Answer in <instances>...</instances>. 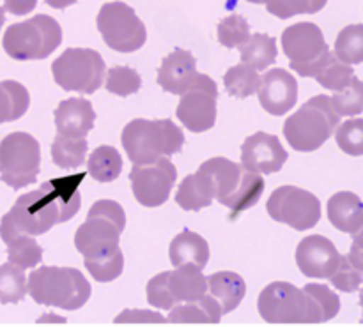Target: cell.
I'll return each instance as SVG.
<instances>
[{
	"label": "cell",
	"mask_w": 363,
	"mask_h": 327,
	"mask_svg": "<svg viewBox=\"0 0 363 327\" xmlns=\"http://www.w3.org/2000/svg\"><path fill=\"white\" fill-rule=\"evenodd\" d=\"M282 50L291 69L300 76L315 78L330 60L332 50L321 28L312 21H300L282 32Z\"/></svg>",
	"instance_id": "obj_8"
},
{
	"label": "cell",
	"mask_w": 363,
	"mask_h": 327,
	"mask_svg": "<svg viewBox=\"0 0 363 327\" xmlns=\"http://www.w3.org/2000/svg\"><path fill=\"white\" fill-rule=\"evenodd\" d=\"M169 289L176 303H197L208 296V278L197 265L184 264L170 271Z\"/></svg>",
	"instance_id": "obj_22"
},
{
	"label": "cell",
	"mask_w": 363,
	"mask_h": 327,
	"mask_svg": "<svg viewBox=\"0 0 363 327\" xmlns=\"http://www.w3.org/2000/svg\"><path fill=\"white\" fill-rule=\"evenodd\" d=\"M199 170L211 177L216 190L215 200H218L222 205H225V202L236 193L245 176L243 166L227 158L208 159V161H204L199 166Z\"/></svg>",
	"instance_id": "obj_21"
},
{
	"label": "cell",
	"mask_w": 363,
	"mask_h": 327,
	"mask_svg": "<svg viewBox=\"0 0 363 327\" xmlns=\"http://www.w3.org/2000/svg\"><path fill=\"white\" fill-rule=\"evenodd\" d=\"M28 294L38 304L74 311L91 297V283L74 268L43 265L28 276Z\"/></svg>",
	"instance_id": "obj_4"
},
{
	"label": "cell",
	"mask_w": 363,
	"mask_h": 327,
	"mask_svg": "<svg viewBox=\"0 0 363 327\" xmlns=\"http://www.w3.org/2000/svg\"><path fill=\"white\" fill-rule=\"evenodd\" d=\"M269 218L298 232L314 229L321 219V202L314 193L296 186H280L266 204Z\"/></svg>",
	"instance_id": "obj_12"
},
{
	"label": "cell",
	"mask_w": 363,
	"mask_h": 327,
	"mask_svg": "<svg viewBox=\"0 0 363 327\" xmlns=\"http://www.w3.org/2000/svg\"><path fill=\"white\" fill-rule=\"evenodd\" d=\"M240 50L241 62L248 64V66L254 67L255 71L268 69V66L275 64L277 55H279L277 39L268 34H261V32L252 35Z\"/></svg>",
	"instance_id": "obj_28"
},
{
	"label": "cell",
	"mask_w": 363,
	"mask_h": 327,
	"mask_svg": "<svg viewBox=\"0 0 363 327\" xmlns=\"http://www.w3.org/2000/svg\"><path fill=\"white\" fill-rule=\"evenodd\" d=\"M87 172L98 183H113L123 172V156L112 145H101L89 156Z\"/></svg>",
	"instance_id": "obj_29"
},
{
	"label": "cell",
	"mask_w": 363,
	"mask_h": 327,
	"mask_svg": "<svg viewBox=\"0 0 363 327\" xmlns=\"http://www.w3.org/2000/svg\"><path fill=\"white\" fill-rule=\"evenodd\" d=\"M216 198L215 184L208 173L201 172L190 173L179 184V190L176 193V204L183 211H195L199 212L201 209L209 207L211 202Z\"/></svg>",
	"instance_id": "obj_24"
},
{
	"label": "cell",
	"mask_w": 363,
	"mask_h": 327,
	"mask_svg": "<svg viewBox=\"0 0 363 327\" xmlns=\"http://www.w3.org/2000/svg\"><path fill=\"white\" fill-rule=\"evenodd\" d=\"M335 55L342 62L354 66L363 62V25L353 23L344 27L335 39Z\"/></svg>",
	"instance_id": "obj_35"
},
{
	"label": "cell",
	"mask_w": 363,
	"mask_h": 327,
	"mask_svg": "<svg viewBox=\"0 0 363 327\" xmlns=\"http://www.w3.org/2000/svg\"><path fill=\"white\" fill-rule=\"evenodd\" d=\"M303 290L314 299L315 306L321 311L323 321L328 322L339 315L340 299L330 287L321 285V283H308V285L303 287Z\"/></svg>",
	"instance_id": "obj_43"
},
{
	"label": "cell",
	"mask_w": 363,
	"mask_h": 327,
	"mask_svg": "<svg viewBox=\"0 0 363 327\" xmlns=\"http://www.w3.org/2000/svg\"><path fill=\"white\" fill-rule=\"evenodd\" d=\"M116 324H165L167 319L158 311L151 310H124L116 317Z\"/></svg>",
	"instance_id": "obj_46"
},
{
	"label": "cell",
	"mask_w": 363,
	"mask_h": 327,
	"mask_svg": "<svg viewBox=\"0 0 363 327\" xmlns=\"http://www.w3.org/2000/svg\"><path fill=\"white\" fill-rule=\"evenodd\" d=\"M62 42V27L48 14H35L7 27L2 46L14 60H43Z\"/></svg>",
	"instance_id": "obj_5"
},
{
	"label": "cell",
	"mask_w": 363,
	"mask_h": 327,
	"mask_svg": "<svg viewBox=\"0 0 363 327\" xmlns=\"http://www.w3.org/2000/svg\"><path fill=\"white\" fill-rule=\"evenodd\" d=\"M96 25L106 46L121 53L140 50L147 39V28L126 2H106L99 9Z\"/></svg>",
	"instance_id": "obj_11"
},
{
	"label": "cell",
	"mask_w": 363,
	"mask_h": 327,
	"mask_svg": "<svg viewBox=\"0 0 363 327\" xmlns=\"http://www.w3.org/2000/svg\"><path fill=\"white\" fill-rule=\"evenodd\" d=\"M177 179V168L169 158H162L155 165H133L130 172L131 190L144 207H160L170 197Z\"/></svg>",
	"instance_id": "obj_14"
},
{
	"label": "cell",
	"mask_w": 363,
	"mask_h": 327,
	"mask_svg": "<svg viewBox=\"0 0 363 327\" xmlns=\"http://www.w3.org/2000/svg\"><path fill=\"white\" fill-rule=\"evenodd\" d=\"M209 244L199 234L184 229L183 232L177 234L170 243L169 257L174 268H181L184 264H194L199 269H204L209 262Z\"/></svg>",
	"instance_id": "obj_23"
},
{
	"label": "cell",
	"mask_w": 363,
	"mask_h": 327,
	"mask_svg": "<svg viewBox=\"0 0 363 327\" xmlns=\"http://www.w3.org/2000/svg\"><path fill=\"white\" fill-rule=\"evenodd\" d=\"M105 87L110 94L126 98V96L137 94V92L140 91L142 78L133 67L113 66L106 71Z\"/></svg>",
	"instance_id": "obj_38"
},
{
	"label": "cell",
	"mask_w": 363,
	"mask_h": 327,
	"mask_svg": "<svg viewBox=\"0 0 363 327\" xmlns=\"http://www.w3.org/2000/svg\"><path fill=\"white\" fill-rule=\"evenodd\" d=\"M199 76L197 60L188 50L176 48L158 67V85L170 94L183 96Z\"/></svg>",
	"instance_id": "obj_18"
},
{
	"label": "cell",
	"mask_w": 363,
	"mask_h": 327,
	"mask_svg": "<svg viewBox=\"0 0 363 327\" xmlns=\"http://www.w3.org/2000/svg\"><path fill=\"white\" fill-rule=\"evenodd\" d=\"M360 306H362V310H363V289L360 290ZM362 322H363V315H362Z\"/></svg>",
	"instance_id": "obj_52"
},
{
	"label": "cell",
	"mask_w": 363,
	"mask_h": 327,
	"mask_svg": "<svg viewBox=\"0 0 363 327\" xmlns=\"http://www.w3.org/2000/svg\"><path fill=\"white\" fill-rule=\"evenodd\" d=\"M328 0H262L268 13L280 20H289L296 14H314L326 6Z\"/></svg>",
	"instance_id": "obj_40"
},
{
	"label": "cell",
	"mask_w": 363,
	"mask_h": 327,
	"mask_svg": "<svg viewBox=\"0 0 363 327\" xmlns=\"http://www.w3.org/2000/svg\"><path fill=\"white\" fill-rule=\"evenodd\" d=\"M223 317V310L215 297H202L197 303L176 304L169 311L167 322L172 324H218Z\"/></svg>",
	"instance_id": "obj_26"
},
{
	"label": "cell",
	"mask_w": 363,
	"mask_h": 327,
	"mask_svg": "<svg viewBox=\"0 0 363 327\" xmlns=\"http://www.w3.org/2000/svg\"><path fill=\"white\" fill-rule=\"evenodd\" d=\"M30 106V94L20 81H0V124L21 119Z\"/></svg>",
	"instance_id": "obj_27"
},
{
	"label": "cell",
	"mask_w": 363,
	"mask_h": 327,
	"mask_svg": "<svg viewBox=\"0 0 363 327\" xmlns=\"http://www.w3.org/2000/svg\"><path fill=\"white\" fill-rule=\"evenodd\" d=\"M259 103L269 115L282 117L294 108L298 101V81L289 71L273 67L261 76Z\"/></svg>",
	"instance_id": "obj_17"
},
{
	"label": "cell",
	"mask_w": 363,
	"mask_h": 327,
	"mask_svg": "<svg viewBox=\"0 0 363 327\" xmlns=\"http://www.w3.org/2000/svg\"><path fill=\"white\" fill-rule=\"evenodd\" d=\"M169 278L170 272H160L155 278L149 280L147 283V303L151 306L160 308V310L170 311L174 306H176V299L172 297L169 289Z\"/></svg>",
	"instance_id": "obj_44"
},
{
	"label": "cell",
	"mask_w": 363,
	"mask_h": 327,
	"mask_svg": "<svg viewBox=\"0 0 363 327\" xmlns=\"http://www.w3.org/2000/svg\"><path fill=\"white\" fill-rule=\"evenodd\" d=\"M89 144L85 138H69L57 134L52 144V159L59 168L77 170L84 165Z\"/></svg>",
	"instance_id": "obj_31"
},
{
	"label": "cell",
	"mask_w": 363,
	"mask_h": 327,
	"mask_svg": "<svg viewBox=\"0 0 363 327\" xmlns=\"http://www.w3.org/2000/svg\"><path fill=\"white\" fill-rule=\"evenodd\" d=\"M85 268L92 278L99 283H110L119 278L124 271V253L121 248L105 251L96 257L85 258Z\"/></svg>",
	"instance_id": "obj_33"
},
{
	"label": "cell",
	"mask_w": 363,
	"mask_h": 327,
	"mask_svg": "<svg viewBox=\"0 0 363 327\" xmlns=\"http://www.w3.org/2000/svg\"><path fill=\"white\" fill-rule=\"evenodd\" d=\"M208 294L218 301L223 315H227L236 310L241 301L245 299L247 285L238 272L218 271L208 276Z\"/></svg>",
	"instance_id": "obj_25"
},
{
	"label": "cell",
	"mask_w": 363,
	"mask_h": 327,
	"mask_svg": "<svg viewBox=\"0 0 363 327\" xmlns=\"http://www.w3.org/2000/svg\"><path fill=\"white\" fill-rule=\"evenodd\" d=\"M55 84L64 91L94 94L103 84L106 66L103 57L92 48H67L52 64Z\"/></svg>",
	"instance_id": "obj_10"
},
{
	"label": "cell",
	"mask_w": 363,
	"mask_h": 327,
	"mask_svg": "<svg viewBox=\"0 0 363 327\" xmlns=\"http://www.w3.org/2000/svg\"><path fill=\"white\" fill-rule=\"evenodd\" d=\"M354 76H357V74H354L353 66L342 62V60L335 55V52H332L330 60L326 62V66L319 71L315 80H318V84L321 85V87L328 88V91L340 92L344 91L347 85H351Z\"/></svg>",
	"instance_id": "obj_36"
},
{
	"label": "cell",
	"mask_w": 363,
	"mask_h": 327,
	"mask_svg": "<svg viewBox=\"0 0 363 327\" xmlns=\"http://www.w3.org/2000/svg\"><path fill=\"white\" fill-rule=\"evenodd\" d=\"M330 283H332L335 289H339L340 292H357L363 283V272L358 271V269L353 268L347 257H344L342 264H340L339 271L330 278Z\"/></svg>",
	"instance_id": "obj_45"
},
{
	"label": "cell",
	"mask_w": 363,
	"mask_h": 327,
	"mask_svg": "<svg viewBox=\"0 0 363 327\" xmlns=\"http://www.w3.org/2000/svg\"><path fill=\"white\" fill-rule=\"evenodd\" d=\"M333 108L340 117H354L363 113V81L358 76L344 91L333 92Z\"/></svg>",
	"instance_id": "obj_41"
},
{
	"label": "cell",
	"mask_w": 363,
	"mask_h": 327,
	"mask_svg": "<svg viewBox=\"0 0 363 327\" xmlns=\"http://www.w3.org/2000/svg\"><path fill=\"white\" fill-rule=\"evenodd\" d=\"M46 4H48L50 7H53V9H66V7L73 6L77 0H45Z\"/></svg>",
	"instance_id": "obj_49"
},
{
	"label": "cell",
	"mask_w": 363,
	"mask_h": 327,
	"mask_svg": "<svg viewBox=\"0 0 363 327\" xmlns=\"http://www.w3.org/2000/svg\"><path fill=\"white\" fill-rule=\"evenodd\" d=\"M264 177L259 176V173H252L245 170L241 186L238 188L236 193L225 202V207L230 209V218L234 219L240 212L248 211V209L254 207V205L261 200L262 193H264Z\"/></svg>",
	"instance_id": "obj_30"
},
{
	"label": "cell",
	"mask_w": 363,
	"mask_h": 327,
	"mask_svg": "<svg viewBox=\"0 0 363 327\" xmlns=\"http://www.w3.org/2000/svg\"><path fill=\"white\" fill-rule=\"evenodd\" d=\"M223 85L233 98L245 99L257 94L259 87H261V76L254 67L240 62L227 69L225 76H223Z\"/></svg>",
	"instance_id": "obj_32"
},
{
	"label": "cell",
	"mask_w": 363,
	"mask_h": 327,
	"mask_svg": "<svg viewBox=\"0 0 363 327\" xmlns=\"http://www.w3.org/2000/svg\"><path fill=\"white\" fill-rule=\"evenodd\" d=\"M328 219L339 232L354 236L363 229V202L353 191H339L328 200Z\"/></svg>",
	"instance_id": "obj_20"
},
{
	"label": "cell",
	"mask_w": 363,
	"mask_h": 327,
	"mask_svg": "<svg viewBox=\"0 0 363 327\" xmlns=\"http://www.w3.org/2000/svg\"><path fill=\"white\" fill-rule=\"evenodd\" d=\"M7 260L20 269H32L43 260V248L30 236H20L7 244Z\"/></svg>",
	"instance_id": "obj_37"
},
{
	"label": "cell",
	"mask_w": 363,
	"mask_h": 327,
	"mask_svg": "<svg viewBox=\"0 0 363 327\" xmlns=\"http://www.w3.org/2000/svg\"><path fill=\"white\" fill-rule=\"evenodd\" d=\"M294 258L303 276L330 280L339 271L344 255H340L335 244L325 236H308L298 244Z\"/></svg>",
	"instance_id": "obj_15"
},
{
	"label": "cell",
	"mask_w": 363,
	"mask_h": 327,
	"mask_svg": "<svg viewBox=\"0 0 363 327\" xmlns=\"http://www.w3.org/2000/svg\"><path fill=\"white\" fill-rule=\"evenodd\" d=\"M218 87L208 74L199 73L191 87L181 96L176 108L177 119L191 133H206L216 122Z\"/></svg>",
	"instance_id": "obj_13"
},
{
	"label": "cell",
	"mask_w": 363,
	"mask_h": 327,
	"mask_svg": "<svg viewBox=\"0 0 363 327\" xmlns=\"http://www.w3.org/2000/svg\"><path fill=\"white\" fill-rule=\"evenodd\" d=\"M57 133L69 138H85L96 122L92 103L84 98H69L59 103L53 112Z\"/></svg>",
	"instance_id": "obj_19"
},
{
	"label": "cell",
	"mask_w": 363,
	"mask_h": 327,
	"mask_svg": "<svg viewBox=\"0 0 363 327\" xmlns=\"http://www.w3.org/2000/svg\"><path fill=\"white\" fill-rule=\"evenodd\" d=\"M250 38V25L241 14H230L220 20L218 41L225 48H241Z\"/></svg>",
	"instance_id": "obj_39"
},
{
	"label": "cell",
	"mask_w": 363,
	"mask_h": 327,
	"mask_svg": "<svg viewBox=\"0 0 363 327\" xmlns=\"http://www.w3.org/2000/svg\"><path fill=\"white\" fill-rule=\"evenodd\" d=\"M259 315L269 324H321L323 315L314 299L293 283L273 282L261 292Z\"/></svg>",
	"instance_id": "obj_7"
},
{
	"label": "cell",
	"mask_w": 363,
	"mask_h": 327,
	"mask_svg": "<svg viewBox=\"0 0 363 327\" xmlns=\"http://www.w3.org/2000/svg\"><path fill=\"white\" fill-rule=\"evenodd\" d=\"M335 142L346 154L363 156V119H350L335 131Z\"/></svg>",
	"instance_id": "obj_42"
},
{
	"label": "cell",
	"mask_w": 363,
	"mask_h": 327,
	"mask_svg": "<svg viewBox=\"0 0 363 327\" xmlns=\"http://www.w3.org/2000/svg\"><path fill=\"white\" fill-rule=\"evenodd\" d=\"M41 170L39 142L25 131L9 133L0 142V180L13 190L35 183Z\"/></svg>",
	"instance_id": "obj_9"
},
{
	"label": "cell",
	"mask_w": 363,
	"mask_h": 327,
	"mask_svg": "<svg viewBox=\"0 0 363 327\" xmlns=\"http://www.w3.org/2000/svg\"><path fill=\"white\" fill-rule=\"evenodd\" d=\"M38 6V0H4V9L14 16H25Z\"/></svg>",
	"instance_id": "obj_48"
},
{
	"label": "cell",
	"mask_w": 363,
	"mask_h": 327,
	"mask_svg": "<svg viewBox=\"0 0 363 327\" xmlns=\"http://www.w3.org/2000/svg\"><path fill=\"white\" fill-rule=\"evenodd\" d=\"M121 144L133 165H155L183 149L184 133L170 119H133L124 126Z\"/></svg>",
	"instance_id": "obj_2"
},
{
	"label": "cell",
	"mask_w": 363,
	"mask_h": 327,
	"mask_svg": "<svg viewBox=\"0 0 363 327\" xmlns=\"http://www.w3.org/2000/svg\"><path fill=\"white\" fill-rule=\"evenodd\" d=\"M28 292V280L23 269L13 264L0 265V303L18 304Z\"/></svg>",
	"instance_id": "obj_34"
},
{
	"label": "cell",
	"mask_w": 363,
	"mask_h": 327,
	"mask_svg": "<svg viewBox=\"0 0 363 327\" xmlns=\"http://www.w3.org/2000/svg\"><path fill=\"white\" fill-rule=\"evenodd\" d=\"M126 229V212L116 200H98L87 212V219L74 234V246L85 258L96 257L119 246Z\"/></svg>",
	"instance_id": "obj_6"
},
{
	"label": "cell",
	"mask_w": 363,
	"mask_h": 327,
	"mask_svg": "<svg viewBox=\"0 0 363 327\" xmlns=\"http://www.w3.org/2000/svg\"><path fill=\"white\" fill-rule=\"evenodd\" d=\"M84 173L43 183L39 190L21 195L0 222V237L6 244L20 236L38 237L59 223L69 222L82 205L80 184Z\"/></svg>",
	"instance_id": "obj_1"
},
{
	"label": "cell",
	"mask_w": 363,
	"mask_h": 327,
	"mask_svg": "<svg viewBox=\"0 0 363 327\" xmlns=\"http://www.w3.org/2000/svg\"><path fill=\"white\" fill-rule=\"evenodd\" d=\"M4 20H6V9H4V6H0V28H2Z\"/></svg>",
	"instance_id": "obj_51"
},
{
	"label": "cell",
	"mask_w": 363,
	"mask_h": 327,
	"mask_svg": "<svg viewBox=\"0 0 363 327\" xmlns=\"http://www.w3.org/2000/svg\"><path fill=\"white\" fill-rule=\"evenodd\" d=\"M340 115L332 96L319 94L305 101L284 124L287 144L298 152H312L326 144L339 130Z\"/></svg>",
	"instance_id": "obj_3"
},
{
	"label": "cell",
	"mask_w": 363,
	"mask_h": 327,
	"mask_svg": "<svg viewBox=\"0 0 363 327\" xmlns=\"http://www.w3.org/2000/svg\"><path fill=\"white\" fill-rule=\"evenodd\" d=\"M289 154L282 147L279 137L264 131L248 137L241 147V166L247 172L259 173V176H272L280 172Z\"/></svg>",
	"instance_id": "obj_16"
},
{
	"label": "cell",
	"mask_w": 363,
	"mask_h": 327,
	"mask_svg": "<svg viewBox=\"0 0 363 327\" xmlns=\"http://www.w3.org/2000/svg\"><path fill=\"white\" fill-rule=\"evenodd\" d=\"M247 2H252V4H262V0H247Z\"/></svg>",
	"instance_id": "obj_53"
},
{
	"label": "cell",
	"mask_w": 363,
	"mask_h": 327,
	"mask_svg": "<svg viewBox=\"0 0 363 327\" xmlns=\"http://www.w3.org/2000/svg\"><path fill=\"white\" fill-rule=\"evenodd\" d=\"M347 260L353 264L354 269L363 272V229L353 236V244L347 253Z\"/></svg>",
	"instance_id": "obj_47"
},
{
	"label": "cell",
	"mask_w": 363,
	"mask_h": 327,
	"mask_svg": "<svg viewBox=\"0 0 363 327\" xmlns=\"http://www.w3.org/2000/svg\"><path fill=\"white\" fill-rule=\"evenodd\" d=\"M45 321H57V322H66V321H64V319L57 317V315H45V317H43V319H39L38 322H45Z\"/></svg>",
	"instance_id": "obj_50"
}]
</instances>
